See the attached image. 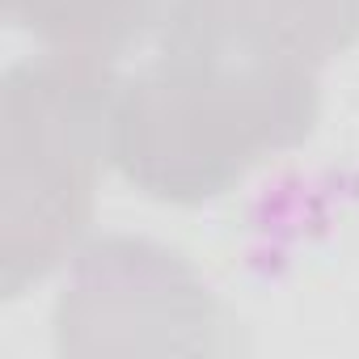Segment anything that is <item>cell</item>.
I'll return each mask as SVG.
<instances>
[{
  "label": "cell",
  "mask_w": 359,
  "mask_h": 359,
  "mask_svg": "<svg viewBox=\"0 0 359 359\" xmlns=\"http://www.w3.org/2000/svg\"><path fill=\"white\" fill-rule=\"evenodd\" d=\"M169 0H0L5 22L30 34L43 55L114 68L152 26Z\"/></svg>",
  "instance_id": "4"
},
{
  "label": "cell",
  "mask_w": 359,
  "mask_h": 359,
  "mask_svg": "<svg viewBox=\"0 0 359 359\" xmlns=\"http://www.w3.org/2000/svg\"><path fill=\"white\" fill-rule=\"evenodd\" d=\"M64 355H216L229 317L208 279L152 237H93L72 254L55 300Z\"/></svg>",
  "instance_id": "3"
},
{
  "label": "cell",
  "mask_w": 359,
  "mask_h": 359,
  "mask_svg": "<svg viewBox=\"0 0 359 359\" xmlns=\"http://www.w3.org/2000/svg\"><path fill=\"white\" fill-rule=\"evenodd\" d=\"M156 64L118 81L110 165L169 208H203L321 118V64L250 0H169Z\"/></svg>",
  "instance_id": "1"
},
{
  "label": "cell",
  "mask_w": 359,
  "mask_h": 359,
  "mask_svg": "<svg viewBox=\"0 0 359 359\" xmlns=\"http://www.w3.org/2000/svg\"><path fill=\"white\" fill-rule=\"evenodd\" d=\"M321 68L359 43V0H250Z\"/></svg>",
  "instance_id": "5"
},
{
  "label": "cell",
  "mask_w": 359,
  "mask_h": 359,
  "mask_svg": "<svg viewBox=\"0 0 359 359\" xmlns=\"http://www.w3.org/2000/svg\"><path fill=\"white\" fill-rule=\"evenodd\" d=\"M118 76L39 55L0 81V296L64 266L93 224Z\"/></svg>",
  "instance_id": "2"
}]
</instances>
